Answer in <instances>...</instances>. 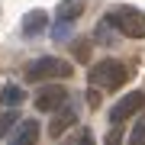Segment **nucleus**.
Returning a JSON list of instances; mask_svg holds the SVG:
<instances>
[{
    "mask_svg": "<svg viewBox=\"0 0 145 145\" xmlns=\"http://www.w3.org/2000/svg\"><path fill=\"white\" fill-rule=\"evenodd\" d=\"M126 78H129L126 65H123V61H113V58H106V61H100V65L90 68V84H93V87H103V90L123 87Z\"/></svg>",
    "mask_w": 145,
    "mask_h": 145,
    "instance_id": "nucleus-3",
    "label": "nucleus"
},
{
    "mask_svg": "<svg viewBox=\"0 0 145 145\" xmlns=\"http://www.w3.org/2000/svg\"><path fill=\"white\" fill-rule=\"evenodd\" d=\"M142 106H145V93L142 90L126 93V97H119L116 103L110 106V123H126V119H132Z\"/></svg>",
    "mask_w": 145,
    "mask_h": 145,
    "instance_id": "nucleus-4",
    "label": "nucleus"
},
{
    "mask_svg": "<svg viewBox=\"0 0 145 145\" xmlns=\"http://www.w3.org/2000/svg\"><path fill=\"white\" fill-rule=\"evenodd\" d=\"M23 100H26V93L16 87V84H10V87L0 90V103H3V106H16V103H23Z\"/></svg>",
    "mask_w": 145,
    "mask_h": 145,
    "instance_id": "nucleus-10",
    "label": "nucleus"
},
{
    "mask_svg": "<svg viewBox=\"0 0 145 145\" xmlns=\"http://www.w3.org/2000/svg\"><path fill=\"white\" fill-rule=\"evenodd\" d=\"M42 29H45V13L42 10H32V13L23 16V32H26V36H36Z\"/></svg>",
    "mask_w": 145,
    "mask_h": 145,
    "instance_id": "nucleus-9",
    "label": "nucleus"
},
{
    "mask_svg": "<svg viewBox=\"0 0 145 145\" xmlns=\"http://www.w3.org/2000/svg\"><path fill=\"white\" fill-rule=\"evenodd\" d=\"M84 7H87V0H61L58 3V20L74 23L78 16H84Z\"/></svg>",
    "mask_w": 145,
    "mask_h": 145,
    "instance_id": "nucleus-6",
    "label": "nucleus"
},
{
    "mask_svg": "<svg viewBox=\"0 0 145 145\" xmlns=\"http://www.w3.org/2000/svg\"><path fill=\"white\" fill-rule=\"evenodd\" d=\"M74 68L65 61V58H55V55H42V58H36V61H29L26 65V81H32V84H39V81H58V78H68Z\"/></svg>",
    "mask_w": 145,
    "mask_h": 145,
    "instance_id": "nucleus-2",
    "label": "nucleus"
},
{
    "mask_svg": "<svg viewBox=\"0 0 145 145\" xmlns=\"http://www.w3.org/2000/svg\"><path fill=\"white\" fill-rule=\"evenodd\" d=\"M52 36H55V39H68V36H71V23L58 20V23H55V29H52Z\"/></svg>",
    "mask_w": 145,
    "mask_h": 145,
    "instance_id": "nucleus-14",
    "label": "nucleus"
},
{
    "mask_svg": "<svg viewBox=\"0 0 145 145\" xmlns=\"http://www.w3.org/2000/svg\"><path fill=\"white\" fill-rule=\"evenodd\" d=\"M16 123H20V116H16L13 110H10V113H3V116H0V139H3V135H10V129H13Z\"/></svg>",
    "mask_w": 145,
    "mask_h": 145,
    "instance_id": "nucleus-12",
    "label": "nucleus"
},
{
    "mask_svg": "<svg viewBox=\"0 0 145 145\" xmlns=\"http://www.w3.org/2000/svg\"><path fill=\"white\" fill-rule=\"evenodd\" d=\"M71 123H74V110H61V106H58V110H55L52 126H48V135H52V139H58V135H61Z\"/></svg>",
    "mask_w": 145,
    "mask_h": 145,
    "instance_id": "nucleus-8",
    "label": "nucleus"
},
{
    "mask_svg": "<svg viewBox=\"0 0 145 145\" xmlns=\"http://www.w3.org/2000/svg\"><path fill=\"white\" fill-rule=\"evenodd\" d=\"M129 142L132 145H145V116L135 119V126H132V132H129Z\"/></svg>",
    "mask_w": 145,
    "mask_h": 145,
    "instance_id": "nucleus-11",
    "label": "nucleus"
},
{
    "mask_svg": "<svg viewBox=\"0 0 145 145\" xmlns=\"http://www.w3.org/2000/svg\"><path fill=\"white\" fill-rule=\"evenodd\" d=\"M20 129L13 132V142H20V145H26V142H36L39 139V123L36 119H20Z\"/></svg>",
    "mask_w": 145,
    "mask_h": 145,
    "instance_id": "nucleus-7",
    "label": "nucleus"
},
{
    "mask_svg": "<svg viewBox=\"0 0 145 145\" xmlns=\"http://www.w3.org/2000/svg\"><path fill=\"white\" fill-rule=\"evenodd\" d=\"M97 42H100V45H110V42H113V29H110V23H106V20L97 26Z\"/></svg>",
    "mask_w": 145,
    "mask_h": 145,
    "instance_id": "nucleus-13",
    "label": "nucleus"
},
{
    "mask_svg": "<svg viewBox=\"0 0 145 145\" xmlns=\"http://www.w3.org/2000/svg\"><path fill=\"white\" fill-rule=\"evenodd\" d=\"M68 100V90L58 87V84H48V87H42L36 93V110H42V113H55L58 106H65Z\"/></svg>",
    "mask_w": 145,
    "mask_h": 145,
    "instance_id": "nucleus-5",
    "label": "nucleus"
},
{
    "mask_svg": "<svg viewBox=\"0 0 145 145\" xmlns=\"http://www.w3.org/2000/svg\"><path fill=\"white\" fill-rule=\"evenodd\" d=\"M103 20L110 26H116L123 36L129 39H145V13L135 10V7H116V10H106Z\"/></svg>",
    "mask_w": 145,
    "mask_h": 145,
    "instance_id": "nucleus-1",
    "label": "nucleus"
}]
</instances>
